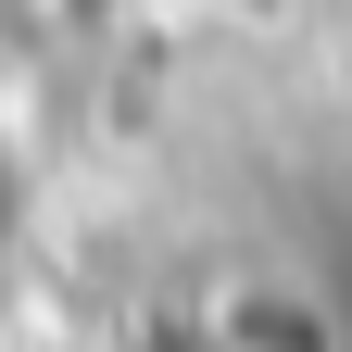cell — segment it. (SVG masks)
<instances>
[{
  "mask_svg": "<svg viewBox=\"0 0 352 352\" xmlns=\"http://www.w3.org/2000/svg\"><path fill=\"white\" fill-rule=\"evenodd\" d=\"M0 302H13V164H0Z\"/></svg>",
  "mask_w": 352,
  "mask_h": 352,
  "instance_id": "cell-1",
  "label": "cell"
}]
</instances>
